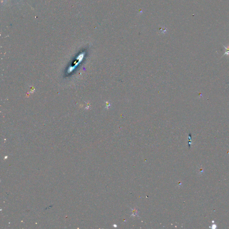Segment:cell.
<instances>
[{
  "label": "cell",
  "instance_id": "cell-1",
  "mask_svg": "<svg viewBox=\"0 0 229 229\" xmlns=\"http://www.w3.org/2000/svg\"><path fill=\"white\" fill-rule=\"evenodd\" d=\"M225 49V53L224 54L225 55H229V46L228 45L227 47H226L223 45Z\"/></svg>",
  "mask_w": 229,
  "mask_h": 229
}]
</instances>
